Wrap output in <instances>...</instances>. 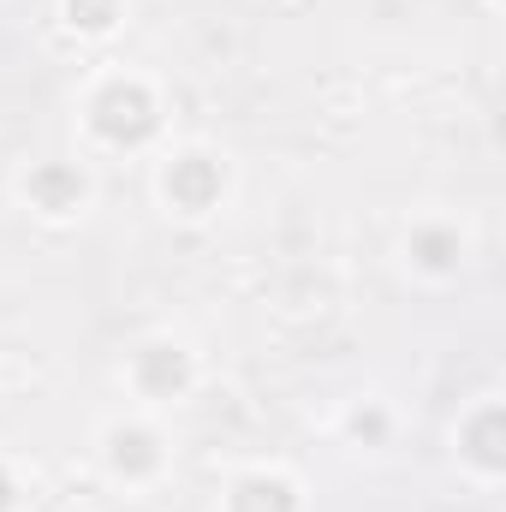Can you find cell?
<instances>
[{
  "instance_id": "1",
  "label": "cell",
  "mask_w": 506,
  "mask_h": 512,
  "mask_svg": "<svg viewBox=\"0 0 506 512\" xmlns=\"http://www.w3.org/2000/svg\"><path fill=\"white\" fill-rule=\"evenodd\" d=\"M36 197H42L48 209H66L72 197H84V179H78V173H42V179H36Z\"/></svg>"
},
{
  "instance_id": "2",
  "label": "cell",
  "mask_w": 506,
  "mask_h": 512,
  "mask_svg": "<svg viewBox=\"0 0 506 512\" xmlns=\"http://www.w3.org/2000/svg\"><path fill=\"white\" fill-rule=\"evenodd\" d=\"M0 507H6V477H0Z\"/></svg>"
}]
</instances>
